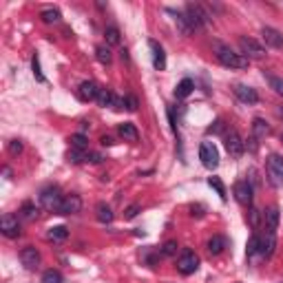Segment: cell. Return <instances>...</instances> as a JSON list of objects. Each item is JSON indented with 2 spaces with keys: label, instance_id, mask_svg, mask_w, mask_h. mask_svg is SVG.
<instances>
[{
  "label": "cell",
  "instance_id": "1",
  "mask_svg": "<svg viewBox=\"0 0 283 283\" xmlns=\"http://www.w3.org/2000/svg\"><path fill=\"white\" fill-rule=\"evenodd\" d=\"M215 49H217V60H219L223 67L228 69H246L248 67V58L243 53H235L230 47H223V44L215 42Z\"/></svg>",
  "mask_w": 283,
  "mask_h": 283
},
{
  "label": "cell",
  "instance_id": "2",
  "mask_svg": "<svg viewBox=\"0 0 283 283\" xmlns=\"http://www.w3.org/2000/svg\"><path fill=\"white\" fill-rule=\"evenodd\" d=\"M62 201H64V197H62L60 188H56V186L44 188V190L40 192V203L47 208V210H51V212H60Z\"/></svg>",
  "mask_w": 283,
  "mask_h": 283
},
{
  "label": "cell",
  "instance_id": "3",
  "mask_svg": "<svg viewBox=\"0 0 283 283\" xmlns=\"http://www.w3.org/2000/svg\"><path fill=\"white\" fill-rule=\"evenodd\" d=\"M199 160L208 171H212V168L219 166V151H217L215 144L212 142H201L199 144Z\"/></svg>",
  "mask_w": 283,
  "mask_h": 283
},
{
  "label": "cell",
  "instance_id": "4",
  "mask_svg": "<svg viewBox=\"0 0 283 283\" xmlns=\"http://www.w3.org/2000/svg\"><path fill=\"white\" fill-rule=\"evenodd\" d=\"M188 16V20H190L192 29H201L203 24L210 22V13L206 11V9L201 7V4H186V11H184Z\"/></svg>",
  "mask_w": 283,
  "mask_h": 283
},
{
  "label": "cell",
  "instance_id": "5",
  "mask_svg": "<svg viewBox=\"0 0 283 283\" xmlns=\"http://www.w3.org/2000/svg\"><path fill=\"white\" fill-rule=\"evenodd\" d=\"M223 144H226V151L230 153V157H241L246 151V142L241 140L237 131H228L223 135Z\"/></svg>",
  "mask_w": 283,
  "mask_h": 283
},
{
  "label": "cell",
  "instance_id": "6",
  "mask_svg": "<svg viewBox=\"0 0 283 283\" xmlns=\"http://www.w3.org/2000/svg\"><path fill=\"white\" fill-rule=\"evenodd\" d=\"M197 268H199V257H197L192 250H184L182 257L177 259V270L188 277V275H192Z\"/></svg>",
  "mask_w": 283,
  "mask_h": 283
},
{
  "label": "cell",
  "instance_id": "7",
  "mask_svg": "<svg viewBox=\"0 0 283 283\" xmlns=\"http://www.w3.org/2000/svg\"><path fill=\"white\" fill-rule=\"evenodd\" d=\"M0 230H2V235L9 237V239L20 237V221H18V217L11 215V212L2 215V219H0Z\"/></svg>",
  "mask_w": 283,
  "mask_h": 283
},
{
  "label": "cell",
  "instance_id": "8",
  "mask_svg": "<svg viewBox=\"0 0 283 283\" xmlns=\"http://www.w3.org/2000/svg\"><path fill=\"white\" fill-rule=\"evenodd\" d=\"M239 47L243 51V56L250 60V58H263L266 56V47L259 44L257 40H252V38H239Z\"/></svg>",
  "mask_w": 283,
  "mask_h": 283
},
{
  "label": "cell",
  "instance_id": "9",
  "mask_svg": "<svg viewBox=\"0 0 283 283\" xmlns=\"http://www.w3.org/2000/svg\"><path fill=\"white\" fill-rule=\"evenodd\" d=\"M275 248H277V232L275 230H266V235L259 237V252L261 257L270 259L275 255Z\"/></svg>",
  "mask_w": 283,
  "mask_h": 283
},
{
  "label": "cell",
  "instance_id": "10",
  "mask_svg": "<svg viewBox=\"0 0 283 283\" xmlns=\"http://www.w3.org/2000/svg\"><path fill=\"white\" fill-rule=\"evenodd\" d=\"M232 192H235V199L239 201L241 206H252V184L237 182L235 188H232Z\"/></svg>",
  "mask_w": 283,
  "mask_h": 283
},
{
  "label": "cell",
  "instance_id": "11",
  "mask_svg": "<svg viewBox=\"0 0 283 283\" xmlns=\"http://www.w3.org/2000/svg\"><path fill=\"white\" fill-rule=\"evenodd\" d=\"M268 171L275 184H283V157L281 155H270L268 157Z\"/></svg>",
  "mask_w": 283,
  "mask_h": 283
},
{
  "label": "cell",
  "instance_id": "12",
  "mask_svg": "<svg viewBox=\"0 0 283 283\" xmlns=\"http://www.w3.org/2000/svg\"><path fill=\"white\" fill-rule=\"evenodd\" d=\"M100 91H102V89L97 87V84L93 82V80H84V82L80 84V89H78V95H80L84 102H91V100H97Z\"/></svg>",
  "mask_w": 283,
  "mask_h": 283
},
{
  "label": "cell",
  "instance_id": "13",
  "mask_svg": "<svg viewBox=\"0 0 283 283\" xmlns=\"http://www.w3.org/2000/svg\"><path fill=\"white\" fill-rule=\"evenodd\" d=\"M261 36H263V42L272 49H283V33L277 31L272 27H263L261 29Z\"/></svg>",
  "mask_w": 283,
  "mask_h": 283
},
{
  "label": "cell",
  "instance_id": "14",
  "mask_svg": "<svg viewBox=\"0 0 283 283\" xmlns=\"http://www.w3.org/2000/svg\"><path fill=\"white\" fill-rule=\"evenodd\" d=\"M20 261H22V266H24V268L33 270V268H36L38 263H40V252H38V248H33V246L22 248V252H20Z\"/></svg>",
  "mask_w": 283,
  "mask_h": 283
},
{
  "label": "cell",
  "instance_id": "15",
  "mask_svg": "<svg viewBox=\"0 0 283 283\" xmlns=\"http://www.w3.org/2000/svg\"><path fill=\"white\" fill-rule=\"evenodd\" d=\"M235 95L239 97L243 104H257V102H259L257 91L252 87H246V84H237V87H235Z\"/></svg>",
  "mask_w": 283,
  "mask_h": 283
},
{
  "label": "cell",
  "instance_id": "16",
  "mask_svg": "<svg viewBox=\"0 0 283 283\" xmlns=\"http://www.w3.org/2000/svg\"><path fill=\"white\" fill-rule=\"evenodd\" d=\"M82 210V199L78 195H69L64 197L62 208H60V215H76V212Z\"/></svg>",
  "mask_w": 283,
  "mask_h": 283
},
{
  "label": "cell",
  "instance_id": "17",
  "mask_svg": "<svg viewBox=\"0 0 283 283\" xmlns=\"http://www.w3.org/2000/svg\"><path fill=\"white\" fill-rule=\"evenodd\" d=\"M148 44H151V51H153V67H155L157 71H164V69H166V53H164V49L155 40H151Z\"/></svg>",
  "mask_w": 283,
  "mask_h": 283
},
{
  "label": "cell",
  "instance_id": "18",
  "mask_svg": "<svg viewBox=\"0 0 283 283\" xmlns=\"http://www.w3.org/2000/svg\"><path fill=\"white\" fill-rule=\"evenodd\" d=\"M168 13H173V16H175V22H177V27H180V31L184 33V36H190V33L195 31V29H192V24H190V20H188L186 13L175 11V9H168Z\"/></svg>",
  "mask_w": 283,
  "mask_h": 283
},
{
  "label": "cell",
  "instance_id": "19",
  "mask_svg": "<svg viewBox=\"0 0 283 283\" xmlns=\"http://www.w3.org/2000/svg\"><path fill=\"white\" fill-rule=\"evenodd\" d=\"M117 133H120V137L122 140H126V142H137L140 140V133H137L135 124H131V122L120 124V126H117Z\"/></svg>",
  "mask_w": 283,
  "mask_h": 283
},
{
  "label": "cell",
  "instance_id": "20",
  "mask_svg": "<svg viewBox=\"0 0 283 283\" xmlns=\"http://www.w3.org/2000/svg\"><path fill=\"white\" fill-rule=\"evenodd\" d=\"M279 219H281V215H279V208L277 206H270L266 212H263V221H266L268 230L277 232V228H279Z\"/></svg>",
  "mask_w": 283,
  "mask_h": 283
},
{
  "label": "cell",
  "instance_id": "21",
  "mask_svg": "<svg viewBox=\"0 0 283 283\" xmlns=\"http://www.w3.org/2000/svg\"><path fill=\"white\" fill-rule=\"evenodd\" d=\"M252 135H255V140H263V137L270 135V126L266 124V120L257 117V120L252 122Z\"/></svg>",
  "mask_w": 283,
  "mask_h": 283
},
{
  "label": "cell",
  "instance_id": "22",
  "mask_svg": "<svg viewBox=\"0 0 283 283\" xmlns=\"http://www.w3.org/2000/svg\"><path fill=\"white\" fill-rule=\"evenodd\" d=\"M40 18H42V22H47V24H56V22H60L62 13L58 11L56 7H47L40 11Z\"/></svg>",
  "mask_w": 283,
  "mask_h": 283
},
{
  "label": "cell",
  "instance_id": "23",
  "mask_svg": "<svg viewBox=\"0 0 283 283\" xmlns=\"http://www.w3.org/2000/svg\"><path fill=\"white\" fill-rule=\"evenodd\" d=\"M223 248H226V239H223V237L215 235L212 239H208V252H210V255H221Z\"/></svg>",
  "mask_w": 283,
  "mask_h": 283
},
{
  "label": "cell",
  "instance_id": "24",
  "mask_svg": "<svg viewBox=\"0 0 283 283\" xmlns=\"http://www.w3.org/2000/svg\"><path fill=\"white\" fill-rule=\"evenodd\" d=\"M192 89H195V84H192L190 78H184V80L177 84V89H175V95L177 97H188L192 93Z\"/></svg>",
  "mask_w": 283,
  "mask_h": 283
},
{
  "label": "cell",
  "instance_id": "25",
  "mask_svg": "<svg viewBox=\"0 0 283 283\" xmlns=\"http://www.w3.org/2000/svg\"><path fill=\"white\" fill-rule=\"evenodd\" d=\"M97 221H102V223H111L113 221V210H111V206L108 203H97Z\"/></svg>",
  "mask_w": 283,
  "mask_h": 283
},
{
  "label": "cell",
  "instance_id": "26",
  "mask_svg": "<svg viewBox=\"0 0 283 283\" xmlns=\"http://www.w3.org/2000/svg\"><path fill=\"white\" fill-rule=\"evenodd\" d=\"M49 239L51 241H64L69 237V230H67V226H53L51 230H49Z\"/></svg>",
  "mask_w": 283,
  "mask_h": 283
},
{
  "label": "cell",
  "instance_id": "27",
  "mask_svg": "<svg viewBox=\"0 0 283 283\" xmlns=\"http://www.w3.org/2000/svg\"><path fill=\"white\" fill-rule=\"evenodd\" d=\"M20 217L24 221H33L38 217V208L33 206V203H22V208H20Z\"/></svg>",
  "mask_w": 283,
  "mask_h": 283
},
{
  "label": "cell",
  "instance_id": "28",
  "mask_svg": "<svg viewBox=\"0 0 283 283\" xmlns=\"http://www.w3.org/2000/svg\"><path fill=\"white\" fill-rule=\"evenodd\" d=\"M115 100H117V97L113 95L108 89H102L100 95H97V102H100V106H113V104H115Z\"/></svg>",
  "mask_w": 283,
  "mask_h": 283
},
{
  "label": "cell",
  "instance_id": "29",
  "mask_svg": "<svg viewBox=\"0 0 283 283\" xmlns=\"http://www.w3.org/2000/svg\"><path fill=\"white\" fill-rule=\"evenodd\" d=\"M104 36H106V44H111V47H115V44H120V29L117 27H108L106 31H104Z\"/></svg>",
  "mask_w": 283,
  "mask_h": 283
},
{
  "label": "cell",
  "instance_id": "30",
  "mask_svg": "<svg viewBox=\"0 0 283 283\" xmlns=\"http://www.w3.org/2000/svg\"><path fill=\"white\" fill-rule=\"evenodd\" d=\"M95 58H97V60H100L102 64H111V49H108V47H104V44H100V47H97L95 49Z\"/></svg>",
  "mask_w": 283,
  "mask_h": 283
},
{
  "label": "cell",
  "instance_id": "31",
  "mask_svg": "<svg viewBox=\"0 0 283 283\" xmlns=\"http://www.w3.org/2000/svg\"><path fill=\"white\" fill-rule=\"evenodd\" d=\"M71 146L76 148V151H87L89 142H87V137H84L82 133H76V135H71Z\"/></svg>",
  "mask_w": 283,
  "mask_h": 283
},
{
  "label": "cell",
  "instance_id": "32",
  "mask_svg": "<svg viewBox=\"0 0 283 283\" xmlns=\"http://www.w3.org/2000/svg\"><path fill=\"white\" fill-rule=\"evenodd\" d=\"M208 186H210V188H215V190H217V195H219L221 197V199L223 201H226V188H223V184H221V180H219V177H210V180H208Z\"/></svg>",
  "mask_w": 283,
  "mask_h": 283
},
{
  "label": "cell",
  "instance_id": "33",
  "mask_svg": "<svg viewBox=\"0 0 283 283\" xmlns=\"http://www.w3.org/2000/svg\"><path fill=\"white\" fill-rule=\"evenodd\" d=\"M42 283H64V279L58 270H47L42 275Z\"/></svg>",
  "mask_w": 283,
  "mask_h": 283
},
{
  "label": "cell",
  "instance_id": "34",
  "mask_svg": "<svg viewBox=\"0 0 283 283\" xmlns=\"http://www.w3.org/2000/svg\"><path fill=\"white\" fill-rule=\"evenodd\" d=\"M268 84H270V89L275 93H279L283 97V78H277V76H268Z\"/></svg>",
  "mask_w": 283,
  "mask_h": 283
},
{
  "label": "cell",
  "instance_id": "35",
  "mask_svg": "<svg viewBox=\"0 0 283 283\" xmlns=\"http://www.w3.org/2000/svg\"><path fill=\"white\" fill-rule=\"evenodd\" d=\"M257 252H259V237L252 235L250 239H248V243H246V255L252 257V255H257Z\"/></svg>",
  "mask_w": 283,
  "mask_h": 283
},
{
  "label": "cell",
  "instance_id": "36",
  "mask_svg": "<svg viewBox=\"0 0 283 283\" xmlns=\"http://www.w3.org/2000/svg\"><path fill=\"white\" fill-rule=\"evenodd\" d=\"M31 69H33V78H36L38 82H44V76H42V71H40V58H38V56H33Z\"/></svg>",
  "mask_w": 283,
  "mask_h": 283
},
{
  "label": "cell",
  "instance_id": "37",
  "mask_svg": "<svg viewBox=\"0 0 283 283\" xmlns=\"http://www.w3.org/2000/svg\"><path fill=\"white\" fill-rule=\"evenodd\" d=\"M162 252H164L166 257L177 255V243H175V241H166V243H164V248H162Z\"/></svg>",
  "mask_w": 283,
  "mask_h": 283
},
{
  "label": "cell",
  "instance_id": "38",
  "mask_svg": "<svg viewBox=\"0 0 283 283\" xmlns=\"http://www.w3.org/2000/svg\"><path fill=\"white\" fill-rule=\"evenodd\" d=\"M124 108H128V111H137V97H133V95L124 97Z\"/></svg>",
  "mask_w": 283,
  "mask_h": 283
},
{
  "label": "cell",
  "instance_id": "39",
  "mask_svg": "<svg viewBox=\"0 0 283 283\" xmlns=\"http://www.w3.org/2000/svg\"><path fill=\"white\" fill-rule=\"evenodd\" d=\"M9 151H11L13 155H16V153H20V151H22V144H20V140H13L11 144H9Z\"/></svg>",
  "mask_w": 283,
  "mask_h": 283
},
{
  "label": "cell",
  "instance_id": "40",
  "mask_svg": "<svg viewBox=\"0 0 283 283\" xmlns=\"http://www.w3.org/2000/svg\"><path fill=\"white\" fill-rule=\"evenodd\" d=\"M257 223H259V210H255V208H252V210H250V226L257 228Z\"/></svg>",
  "mask_w": 283,
  "mask_h": 283
},
{
  "label": "cell",
  "instance_id": "41",
  "mask_svg": "<svg viewBox=\"0 0 283 283\" xmlns=\"http://www.w3.org/2000/svg\"><path fill=\"white\" fill-rule=\"evenodd\" d=\"M137 212H140V206H137V203H135V206H131V208H128V210H126V219H133V217H135Z\"/></svg>",
  "mask_w": 283,
  "mask_h": 283
},
{
  "label": "cell",
  "instance_id": "42",
  "mask_svg": "<svg viewBox=\"0 0 283 283\" xmlns=\"http://www.w3.org/2000/svg\"><path fill=\"white\" fill-rule=\"evenodd\" d=\"M87 160H89V162H93V164H97V162H102V155H97V153H89Z\"/></svg>",
  "mask_w": 283,
  "mask_h": 283
},
{
  "label": "cell",
  "instance_id": "43",
  "mask_svg": "<svg viewBox=\"0 0 283 283\" xmlns=\"http://www.w3.org/2000/svg\"><path fill=\"white\" fill-rule=\"evenodd\" d=\"M223 131V122L221 120H217L215 122V126H210V133H221Z\"/></svg>",
  "mask_w": 283,
  "mask_h": 283
},
{
  "label": "cell",
  "instance_id": "44",
  "mask_svg": "<svg viewBox=\"0 0 283 283\" xmlns=\"http://www.w3.org/2000/svg\"><path fill=\"white\" fill-rule=\"evenodd\" d=\"M102 144H104V146H113V144H115V142H113V137L104 135V137H102Z\"/></svg>",
  "mask_w": 283,
  "mask_h": 283
},
{
  "label": "cell",
  "instance_id": "45",
  "mask_svg": "<svg viewBox=\"0 0 283 283\" xmlns=\"http://www.w3.org/2000/svg\"><path fill=\"white\" fill-rule=\"evenodd\" d=\"M279 115H281V117H283V106H281V108H279Z\"/></svg>",
  "mask_w": 283,
  "mask_h": 283
},
{
  "label": "cell",
  "instance_id": "46",
  "mask_svg": "<svg viewBox=\"0 0 283 283\" xmlns=\"http://www.w3.org/2000/svg\"><path fill=\"white\" fill-rule=\"evenodd\" d=\"M281 140H283V133H281Z\"/></svg>",
  "mask_w": 283,
  "mask_h": 283
}]
</instances>
